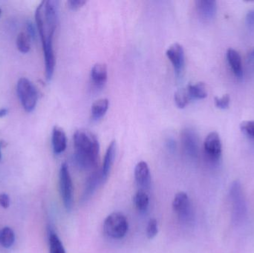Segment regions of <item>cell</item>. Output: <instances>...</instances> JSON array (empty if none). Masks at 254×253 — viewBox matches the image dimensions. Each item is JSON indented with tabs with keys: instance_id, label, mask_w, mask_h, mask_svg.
<instances>
[{
	"instance_id": "6da1fadb",
	"label": "cell",
	"mask_w": 254,
	"mask_h": 253,
	"mask_svg": "<svg viewBox=\"0 0 254 253\" xmlns=\"http://www.w3.org/2000/svg\"><path fill=\"white\" fill-rule=\"evenodd\" d=\"M35 19L43 48L45 77L49 81L53 76L56 63L53 38L58 25V1H42L37 8Z\"/></svg>"
},
{
	"instance_id": "7a4b0ae2",
	"label": "cell",
	"mask_w": 254,
	"mask_h": 253,
	"mask_svg": "<svg viewBox=\"0 0 254 253\" xmlns=\"http://www.w3.org/2000/svg\"><path fill=\"white\" fill-rule=\"evenodd\" d=\"M75 159L79 167L89 169L97 165L100 144L97 137L85 128L77 130L74 135Z\"/></svg>"
},
{
	"instance_id": "3957f363",
	"label": "cell",
	"mask_w": 254,
	"mask_h": 253,
	"mask_svg": "<svg viewBox=\"0 0 254 253\" xmlns=\"http://www.w3.org/2000/svg\"><path fill=\"white\" fill-rule=\"evenodd\" d=\"M230 199L231 203L232 220L235 225L239 226L245 222L248 214L246 200L244 196L242 185L239 181H235L230 189Z\"/></svg>"
},
{
	"instance_id": "277c9868",
	"label": "cell",
	"mask_w": 254,
	"mask_h": 253,
	"mask_svg": "<svg viewBox=\"0 0 254 253\" xmlns=\"http://www.w3.org/2000/svg\"><path fill=\"white\" fill-rule=\"evenodd\" d=\"M128 220L121 213H112L105 219L103 230L106 235L113 239H121L128 232Z\"/></svg>"
},
{
	"instance_id": "5b68a950",
	"label": "cell",
	"mask_w": 254,
	"mask_h": 253,
	"mask_svg": "<svg viewBox=\"0 0 254 253\" xmlns=\"http://www.w3.org/2000/svg\"><path fill=\"white\" fill-rule=\"evenodd\" d=\"M18 97L21 104L27 112H31L36 107L38 92L35 85L25 77L20 78L17 86Z\"/></svg>"
},
{
	"instance_id": "8992f818",
	"label": "cell",
	"mask_w": 254,
	"mask_h": 253,
	"mask_svg": "<svg viewBox=\"0 0 254 253\" xmlns=\"http://www.w3.org/2000/svg\"><path fill=\"white\" fill-rule=\"evenodd\" d=\"M59 184L62 202L66 210L69 211L73 206V183L69 167L65 163L59 169Z\"/></svg>"
},
{
	"instance_id": "52a82bcc",
	"label": "cell",
	"mask_w": 254,
	"mask_h": 253,
	"mask_svg": "<svg viewBox=\"0 0 254 253\" xmlns=\"http://www.w3.org/2000/svg\"><path fill=\"white\" fill-rule=\"evenodd\" d=\"M204 152L206 156L211 162H217L220 159L221 155V143L218 133H210L206 137L204 142Z\"/></svg>"
},
{
	"instance_id": "ba28073f",
	"label": "cell",
	"mask_w": 254,
	"mask_h": 253,
	"mask_svg": "<svg viewBox=\"0 0 254 253\" xmlns=\"http://www.w3.org/2000/svg\"><path fill=\"white\" fill-rule=\"evenodd\" d=\"M166 55L171 62L177 75H181L185 64L184 51L182 46L177 42L173 43L167 49Z\"/></svg>"
},
{
	"instance_id": "9c48e42d",
	"label": "cell",
	"mask_w": 254,
	"mask_h": 253,
	"mask_svg": "<svg viewBox=\"0 0 254 253\" xmlns=\"http://www.w3.org/2000/svg\"><path fill=\"white\" fill-rule=\"evenodd\" d=\"M181 144L186 153L191 158H196L198 153V138L194 129L185 128L181 134Z\"/></svg>"
},
{
	"instance_id": "30bf717a",
	"label": "cell",
	"mask_w": 254,
	"mask_h": 253,
	"mask_svg": "<svg viewBox=\"0 0 254 253\" xmlns=\"http://www.w3.org/2000/svg\"><path fill=\"white\" fill-rule=\"evenodd\" d=\"M172 206H173V211L177 213L183 220L190 218L191 215V207H190V199L187 193L184 192L177 193L173 199Z\"/></svg>"
},
{
	"instance_id": "8fae6325",
	"label": "cell",
	"mask_w": 254,
	"mask_h": 253,
	"mask_svg": "<svg viewBox=\"0 0 254 253\" xmlns=\"http://www.w3.org/2000/svg\"><path fill=\"white\" fill-rule=\"evenodd\" d=\"M197 12L201 19L210 21L215 18L216 14V2L212 0H199L195 2Z\"/></svg>"
},
{
	"instance_id": "7c38bea8",
	"label": "cell",
	"mask_w": 254,
	"mask_h": 253,
	"mask_svg": "<svg viewBox=\"0 0 254 253\" xmlns=\"http://www.w3.org/2000/svg\"><path fill=\"white\" fill-rule=\"evenodd\" d=\"M116 150H117L116 141H112L109 146H108L107 149H106L104 160H103V166H102L101 169H100L103 182L107 180L108 177H109V174H110L111 169H112L113 164H114Z\"/></svg>"
},
{
	"instance_id": "4fadbf2b",
	"label": "cell",
	"mask_w": 254,
	"mask_h": 253,
	"mask_svg": "<svg viewBox=\"0 0 254 253\" xmlns=\"http://www.w3.org/2000/svg\"><path fill=\"white\" fill-rule=\"evenodd\" d=\"M52 142L54 152L57 155L62 153L66 150L67 138H66V133L60 127H54Z\"/></svg>"
},
{
	"instance_id": "5bb4252c",
	"label": "cell",
	"mask_w": 254,
	"mask_h": 253,
	"mask_svg": "<svg viewBox=\"0 0 254 253\" xmlns=\"http://www.w3.org/2000/svg\"><path fill=\"white\" fill-rule=\"evenodd\" d=\"M107 66L104 63H96L91 71V78L95 87L102 88L107 81Z\"/></svg>"
},
{
	"instance_id": "9a60e30c",
	"label": "cell",
	"mask_w": 254,
	"mask_h": 253,
	"mask_svg": "<svg viewBox=\"0 0 254 253\" xmlns=\"http://www.w3.org/2000/svg\"><path fill=\"white\" fill-rule=\"evenodd\" d=\"M135 178L139 186H148L150 184L151 175L150 168L145 161L137 163L135 168Z\"/></svg>"
},
{
	"instance_id": "2e32d148",
	"label": "cell",
	"mask_w": 254,
	"mask_h": 253,
	"mask_svg": "<svg viewBox=\"0 0 254 253\" xmlns=\"http://www.w3.org/2000/svg\"><path fill=\"white\" fill-rule=\"evenodd\" d=\"M226 57L234 75L238 78H242L243 70H242V59L239 54L234 49H229L227 51Z\"/></svg>"
},
{
	"instance_id": "e0dca14e",
	"label": "cell",
	"mask_w": 254,
	"mask_h": 253,
	"mask_svg": "<svg viewBox=\"0 0 254 253\" xmlns=\"http://www.w3.org/2000/svg\"><path fill=\"white\" fill-rule=\"evenodd\" d=\"M103 180L102 178L101 171H96L94 172L91 176L88 178L86 181L85 190L83 192V200H86L96 190L99 184L103 183Z\"/></svg>"
},
{
	"instance_id": "ac0fdd59",
	"label": "cell",
	"mask_w": 254,
	"mask_h": 253,
	"mask_svg": "<svg viewBox=\"0 0 254 253\" xmlns=\"http://www.w3.org/2000/svg\"><path fill=\"white\" fill-rule=\"evenodd\" d=\"M109 106V102L108 99L102 98L96 100L92 104L91 108L92 119L95 121H98L99 119L102 118L108 111Z\"/></svg>"
},
{
	"instance_id": "d6986e66",
	"label": "cell",
	"mask_w": 254,
	"mask_h": 253,
	"mask_svg": "<svg viewBox=\"0 0 254 253\" xmlns=\"http://www.w3.org/2000/svg\"><path fill=\"white\" fill-rule=\"evenodd\" d=\"M187 89L192 100H202L208 96L206 85L201 82L195 83V84H189Z\"/></svg>"
},
{
	"instance_id": "ffe728a7",
	"label": "cell",
	"mask_w": 254,
	"mask_h": 253,
	"mask_svg": "<svg viewBox=\"0 0 254 253\" xmlns=\"http://www.w3.org/2000/svg\"><path fill=\"white\" fill-rule=\"evenodd\" d=\"M15 241V234L12 229L8 227H4L0 231V244L5 248L12 247Z\"/></svg>"
},
{
	"instance_id": "44dd1931",
	"label": "cell",
	"mask_w": 254,
	"mask_h": 253,
	"mask_svg": "<svg viewBox=\"0 0 254 253\" xmlns=\"http://www.w3.org/2000/svg\"><path fill=\"white\" fill-rule=\"evenodd\" d=\"M133 200H134L136 208L139 211L144 212L147 210L149 203H150V199H149V196H147V193L144 191H137L135 195Z\"/></svg>"
},
{
	"instance_id": "7402d4cb",
	"label": "cell",
	"mask_w": 254,
	"mask_h": 253,
	"mask_svg": "<svg viewBox=\"0 0 254 253\" xmlns=\"http://www.w3.org/2000/svg\"><path fill=\"white\" fill-rule=\"evenodd\" d=\"M191 100L192 99L189 94L187 88L178 89V91L175 93V102L179 108H185Z\"/></svg>"
},
{
	"instance_id": "603a6c76",
	"label": "cell",
	"mask_w": 254,
	"mask_h": 253,
	"mask_svg": "<svg viewBox=\"0 0 254 253\" xmlns=\"http://www.w3.org/2000/svg\"><path fill=\"white\" fill-rule=\"evenodd\" d=\"M49 253H66L59 237L54 233H51L49 235Z\"/></svg>"
},
{
	"instance_id": "cb8c5ba5",
	"label": "cell",
	"mask_w": 254,
	"mask_h": 253,
	"mask_svg": "<svg viewBox=\"0 0 254 253\" xmlns=\"http://www.w3.org/2000/svg\"><path fill=\"white\" fill-rule=\"evenodd\" d=\"M17 46L20 52L28 53L31 49V38L26 33L21 32L17 38Z\"/></svg>"
},
{
	"instance_id": "d4e9b609",
	"label": "cell",
	"mask_w": 254,
	"mask_h": 253,
	"mask_svg": "<svg viewBox=\"0 0 254 253\" xmlns=\"http://www.w3.org/2000/svg\"><path fill=\"white\" fill-rule=\"evenodd\" d=\"M240 129L246 136L254 140V121H244L240 124Z\"/></svg>"
},
{
	"instance_id": "484cf974",
	"label": "cell",
	"mask_w": 254,
	"mask_h": 253,
	"mask_svg": "<svg viewBox=\"0 0 254 253\" xmlns=\"http://www.w3.org/2000/svg\"><path fill=\"white\" fill-rule=\"evenodd\" d=\"M158 233L157 222L155 218L150 219L147 227V236L149 239H153Z\"/></svg>"
},
{
	"instance_id": "4316f807",
	"label": "cell",
	"mask_w": 254,
	"mask_h": 253,
	"mask_svg": "<svg viewBox=\"0 0 254 253\" xmlns=\"http://www.w3.org/2000/svg\"><path fill=\"white\" fill-rule=\"evenodd\" d=\"M230 101H231V97L228 94H225L223 97L221 98L215 97V105L217 108L220 109H226L229 107Z\"/></svg>"
},
{
	"instance_id": "83f0119b",
	"label": "cell",
	"mask_w": 254,
	"mask_h": 253,
	"mask_svg": "<svg viewBox=\"0 0 254 253\" xmlns=\"http://www.w3.org/2000/svg\"><path fill=\"white\" fill-rule=\"evenodd\" d=\"M68 5L72 9H78V8H81L82 6L86 3V1L84 0H69L68 1Z\"/></svg>"
},
{
	"instance_id": "f1b7e54d",
	"label": "cell",
	"mask_w": 254,
	"mask_h": 253,
	"mask_svg": "<svg viewBox=\"0 0 254 253\" xmlns=\"http://www.w3.org/2000/svg\"><path fill=\"white\" fill-rule=\"evenodd\" d=\"M246 24L250 29L254 28V9L250 10L246 15Z\"/></svg>"
},
{
	"instance_id": "f546056e",
	"label": "cell",
	"mask_w": 254,
	"mask_h": 253,
	"mask_svg": "<svg viewBox=\"0 0 254 253\" xmlns=\"http://www.w3.org/2000/svg\"><path fill=\"white\" fill-rule=\"evenodd\" d=\"M0 206L3 207L4 209H7L10 206L9 196L5 193L0 194Z\"/></svg>"
},
{
	"instance_id": "4dcf8cb0",
	"label": "cell",
	"mask_w": 254,
	"mask_h": 253,
	"mask_svg": "<svg viewBox=\"0 0 254 253\" xmlns=\"http://www.w3.org/2000/svg\"><path fill=\"white\" fill-rule=\"evenodd\" d=\"M27 31H28V34L27 35L30 36V38L32 39H35L36 37V31H35V25L31 22H28L27 24Z\"/></svg>"
},
{
	"instance_id": "1f68e13d",
	"label": "cell",
	"mask_w": 254,
	"mask_h": 253,
	"mask_svg": "<svg viewBox=\"0 0 254 253\" xmlns=\"http://www.w3.org/2000/svg\"><path fill=\"white\" fill-rule=\"evenodd\" d=\"M248 61H249L250 63L254 62V48L250 52V53L248 54Z\"/></svg>"
},
{
	"instance_id": "d6a6232c",
	"label": "cell",
	"mask_w": 254,
	"mask_h": 253,
	"mask_svg": "<svg viewBox=\"0 0 254 253\" xmlns=\"http://www.w3.org/2000/svg\"><path fill=\"white\" fill-rule=\"evenodd\" d=\"M7 113H8V110L6 108H2V109H0V117H4V116L6 115Z\"/></svg>"
},
{
	"instance_id": "836d02e7",
	"label": "cell",
	"mask_w": 254,
	"mask_h": 253,
	"mask_svg": "<svg viewBox=\"0 0 254 253\" xmlns=\"http://www.w3.org/2000/svg\"><path fill=\"white\" fill-rule=\"evenodd\" d=\"M2 143H0V161H1V159H2V153H1V148H2Z\"/></svg>"
},
{
	"instance_id": "e575fe53",
	"label": "cell",
	"mask_w": 254,
	"mask_h": 253,
	"mask_svg": "<svg viewBox=\"0 0 254 253\" xmlns=\"http://www.w3.org/2000/svg\"><path fill=\"white\" fill-rule=\"evenodd\" d=\"M1 14H2V10L0 8V16H1Z\"/></svg>"
}]
</instances>
